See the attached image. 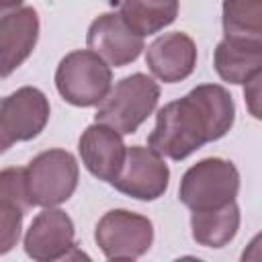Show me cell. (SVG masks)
<instances>
[{"mask_svg": "<svg viewBox=\"0 0 262 262\" xmlns=\"http://www.w3.org/2000/svg\"><path fill=\"white\" fill-rule=\"evenodd\" d=\"M25 0H0V8H16L23 6Z\"/></svg>", "mask_w": 262, "mask_h": 262, "instance_id": "obj_21", "label": "cell"}, {"mask_svg": "<svg viewBox=\"0 0 262 262\" xmlns=\"http://www.w3.org/2000/svg\"><path fill=\"white\" fill-rule=\"evenodd\" d=\"M260 80H262V72L252 76L248 82H246V88H244V94L248 98V106H250V113L260 119V108H258V98H260Z\"/></svg>", "mask_w": 262, "mask_h": 262, "instance_id": "obj_19", "label": "cell"}, {"mask_svg": "<svg viewBox=\"0 0 262 262\" xmlns=\"http://www.w3.org/2000/svg\"><path fill=\"white\" fill-rule=\"evenodd\" d=\"M233 121L235 104L231 94L219 84H201L158 111L147 147L178 162L205 143L221 139L233 127Z\"/></svg>", "mask_w": 262, "mask_h": 262, "instance_id": "obj_1", "label": "cell"}, {"mask_svg": "<svg viewBox=\"0 0 262 262\" xmlns=\"http://www.w3.org/2000/svg\"><path fill=\"white\" fill-rule=\"evenodd\" d=\"M25 213L27 209L20 203L0 194V256L8 254L18 244Z\"/></svg>", "mask_w": 262, "mask_h": 262, "instance_id": "obj_18", "label": "cell"}, {"mask_svg": "<svg viewBox=\"0 0 262 262\" xmlns=\"http://www.w3.org/2000/svg\"><path fill=\"white\" fill-rule=\"evenodd\" d=\"M221 23L227 39L262 43V0H223Z\"/></svg>", "mask_w": 262, "mask_h": 262, "instance_id": "obj_17", "label": "cell"}, {"mask_svg": "<svg viewBox=\"0 0 262 262\" xmlns=\"http://www.w3.org/2000/svg\"><path fill=\"white\" fill-rule=\"evenodd\" d=\"M145 66L164 84L186 80L196 66V45L186 33H164L145 49Z\"/></svg>", "mask_w": 262, "mask_h": 262, "instance_id": "obj_13", "label": "cell"}, {"mask_svg": "<svg viewBox=\"0 0 262 262\" xmlns=\"http://www.w3.org/2000/svg\"><path fill=\"white\" fill-rule=\"evenodd\" d=\"M49 100L43 90L23 86L0 98V127L12 143L35 139L49 121Z\"/></svg>", "mask_w": 262, "mask_h": 262, "instance_id": "obj_8", "label": "cell"}, {"mask_svg": "<svg viewBox=\"0 0 262 262\" xmlns=\"http://www.w3.org/2000/svg\"><path fill=\"white\" fill-rule=\"evenodd\" d=\"M94 242L108 260H137L151 248L154 223L145 215L113 209L98 219Z\"/></svg>", "mask_w": 262, "mask_h": 262, "instance_id": "obj_6", "label": "cell"}, {"mask_svg": "<svg viewBox=\"0 0 262 262\" xmlns=\"http://www.w3.org/2000/svg\"><path fill=\"white\" fill-rule=\"evenodd\" d=\"M239 229V207L235 201L225 203L215 209L192 211L190 233L199 246L223 248L227 246Z\"/></svg>", "mask_w": 262, "mask_h": 262, "instance_id": "obj_15", "label": "cell"}, {"mask_svg": "<svg viewBox=\"0 0 262 262\" xmlns=\"http://www.w3.org/2000/svg\"><path fill=\"white\" fill-rule=\"evenodd\" d=\"M78 178V160L59 147L37 154L25 168L29 199L35 207H57L66 203L74 194Z\"/></svg>", "mask_w": 262, "mask_h": 262, "instance_id": "obj_5", "label": "cell"}, {"mask_svg": "<svg viewBox=\"0 0 262 262\" xmlns=\"http://www.w3.org/2000/svg\"><path fill=\"white\" fill-rule=\"evenodd\" d=\"M113 86L111 66L90 49H76L61 57L55 70L59 96L74 106L98 104Z\"/></svg>", "mask_w": 262, "mask_h": 262, "instance_id": "obj_3", "label": "cell"}, {"mask_svg": "<svg viewBox=\"0 0 262 262\" xmlns=\"http://www.w3.org/2000/svg\"><path fill=\"white\" fill-rule=\"evenodd\" d=\"M160 100V86L145 74H131L121 78L106 96L98 102L94 121L113 127L121 135H131L156 111Z\"/></svg>", "mask_w": 262, "mask_h": 262, "instance_id": "obj_2", "label": "cell"}, {"mask_svg": "<svg viewBox=\"0 0 262 262\" xmlns=\"http://www.w3.org/2000/svg\"><path fill=\"white\" fill-rule=\"evenodd\" d=\"M10 145H12V141L8 139V135H6V133L2 131V127H0V154H4Z\"/></svg>", "mask_w": 262, "mask_h": 262, "instance_id": "obj_20", "label": "cell"}, {"mask_svg": "<svg viewBox=\"0 0 262 262\" xmlns=\"http://www.w3.org/2000/svg\"><path fill=\"white\" fill-rule=\"evenodd\" d=\"M217 76L229 84H246L262 72V43L223 37L213 53Z\"/></svg>", "mask_w": 262, "mask_h": 262, "instance_id": "obj_14", "label": "cell"}, {"mask_svg": "<svg viewBox=\"0 0 262 262\" xmlns=\"http://www.w3.org/2000/svg\"><path fill=\"white\" fill-rule=\"evenodd\" d=\"M125 151L127 145L123 135L113 127L96 121L88 125L78 139V154L82 164L94 178L102 182H111L119 174L125 162Z\"/></svg>", "mask_w": 262, "mask_h": 262, "instance_id": "obj_12", "label": "cell"}, {"mask_svg": "<svg viewBox=\"0 0 262 262\" xmlns=\"http://www.w3.org/2000/svg\"><path fill=\"white\" fill-rule=\"evenodd\" d=\"M74 237L76 231L72 217L61 209L43 207L25 233V252L37 262L70 258V250L76 248Z\"/></svg>", "mask_w": 262, "mask_h": 262, "instance_id": "obj_10", "label": "cell"}, {"mask_svg": "<svg viewBox=\"0 0 262 262\" xmlns=\"http://www.w3.org/2000/svg\"><path fill=\"white\" fill-rule=\"evenodd\" d=\"M86 45L115 68H123L135 61L145 49L143 37L137 35L119 12H104L96 16L88 27Z\"/></svg>", "mask_w": 262, "mask_h": 262, "instance_id": "obj_9", "label": "cell"}, {"mask_svg": "<svg viewBox=\"0 0 262 262\" xmlns=\"http://www.w3.org/2000/svg\"><path fill=\"white\" fill-rule=\"evenodd\" d=\"M39 41V14L33 6L0 8V78H8Z\"/></svg>", "mask_w": 262, "mask_h": 262, "instance_id": "obj_11", "label": "cell"}, {"mask_svg": "<svg viewBox=\"0 0 262 262\" xmlns=\"http://www.w3.org/2000/svg\"><path fill=\"white\" fill-rule=\"evenodd\" d=\"M239 192V172L223 158H205L192 164L180 180L178 199L190 211L215 209L235 201Z\"/></svg>", "mask_w": 262, "mask_h": 262, "instance_id": "obj_4", "label": "cell"}, {"mask_svg": "<svg viewBox=\"0 0 262 262\" xmlns=\"http://www.w3.org/2000/svg\"><path fill=\"white\" fill-rule=\"evenodd\" d=\"M111 184L137 201L160 199L170 184V168L164 158L151 147L131 145L125 151V162Z\"/></svg>", "mask_w": 262, "mask_h": 262, "instance_id": "obj_7", "label": "cell"}, {"mask_svg": "<svg viewBox=\"0 0 262 262\" xmlns=\"http://www.w3.org/2000/svg\"><path fill=\"white\" fill-rule=\"evenodd\" d=\"M119 14L141 37L160 33L178 16V0H123Z\"/></svg>", "mask_w": 262, "mask_h": 262, "instance_id": "obj_16", "label": "cell"}]
</instances>
